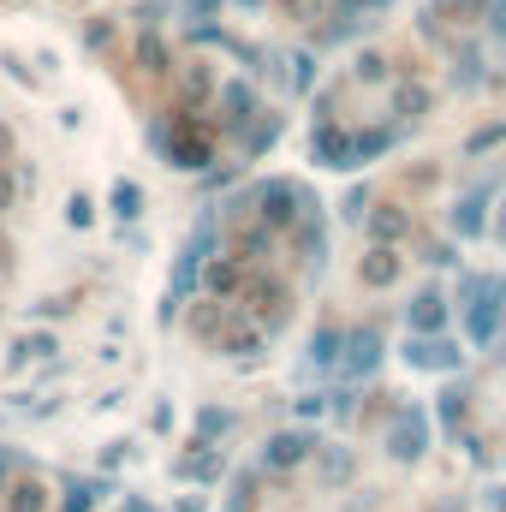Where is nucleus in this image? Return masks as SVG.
Instances as JSON below:
<instances>
[{
    "label": "nucleus",
    "mask_w": 506,
    "mask_h": 512,
    "mask_svg": "<svg viewBox=\"0 0 506 512\" xmlns=\"http://www.w3.org/2000/svg\"><path fill=\"white\" fill-rule=\"evenodd\" d=\"M489 30L506 36V0H489Z\"/></svg>",
    "instance_id": "nucleus-1"
},
{
    "label": "nucleus",
    "mask_w": 506,
    "mask_h": 512,
    "mask_svg": "<svg viewBox=\"0 0 506 512\" xmlns=\"http://www.w3.org/2000/svg\"><path fill=\"white\" fill-rule=\"evenodd\" d=\"M322 0H286V12H316Z\"/></svg>",
    "instance_id": "nucleus-2"
}]
</instances>
